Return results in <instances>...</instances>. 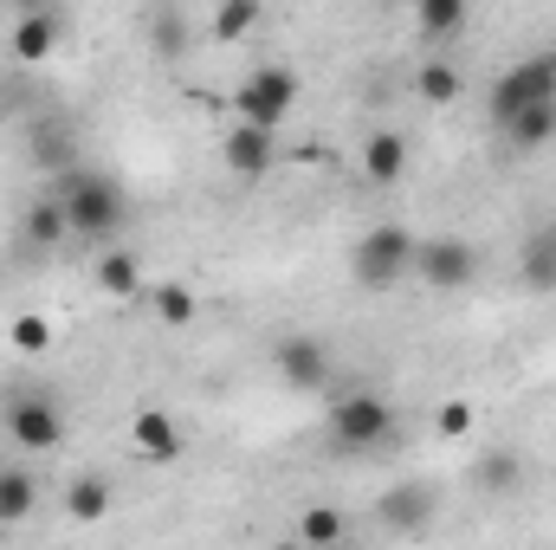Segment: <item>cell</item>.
Returning <instances> with one entry per match:
<instances>
[{"label": "cell", "instance_id": "obj_1", "mask_svg": "<svg viewBox=\"0 0 556 550\" xmlns=\"http://www.w3.org/2000/svg\"><path fill=\"white\" fill-rule=\"evenodd\" d=\"M52 195H59V208H65L72 240H98V247H111V234H124V221H130V201H124V188H117L104 168L72 162L65 175H52Z\"/></svg>", "mask_w": 556, "mask_h": 550}, {"label": "cell", "instance_id": "obj_2", "mask_svg": "<svg viewBox=\"0 0 556 550\" xmlns=\"http://www.w3.org/2000/svg\"><path fill=\"white\" fill-rule=\"evenodd\" d=\"M324 434H330L337 453H376V447H395L402 414L382 389H343L324 414Z\"/></svg>", "mask_w": 556, "mask_h": 550}, {"label": "cell", "instance_id": "obj_3", "mask_svg": "<svg viewBox=\"0 0 556 550\" xmlns=\"http://www.w3.org/2000/svg\"><path fill=\"white\" fill-rule=\"evenodd\" d=\"M408 273H415V234L395 227V221L369 227V234L350 247V278H356L363 291H395Z\"/></svg>", "mask_w": 556, "mask_h": 550}, {"label": "cell", "instance_id": "obj_4", "mask_svg": "<svg viewBox=\"0 0 556 550\" xmlns=\"http://www.w3.org/2000/svg\"><path fill=\"white\" fill-rule=\"evenodd\" d=\"M0 427L20 453H52L65 447V409L46 396V389H13L7 409H0Z\"/></svg>", "mask_w": 556, "mask_h": 550}, {"label": "cell", "instance_id": "obj_5", "mask_svg": "<svg viewBox=\"0 0 556 550\" xmlns=\"http://www.w3.org/2000/svg\"><path fill=\"white\" fill-rule=\"evenodd\" d=\"M273 370H278L285 389L317 396V389H330V376H337V350H330L324 337H311V330H291V337L273 343Z\"/></svg>", "mask_w": 556, "mask_h": 550}, {"label": "cell", "instance_id": "obj_6", "mask_svg": "<svg viewBox=\"0 0 556 550\" xmlns=\"http://www.w3.org/2000/svg\"><path fill=\"white\" fill-rule=\"evenodd\" d=\"M415 278L427 291H466L479 278V253L472 240L459 234H433V240H415Z\"/></svg>", "mask_w": 556, "mask_h": 550}, {"label": "cell", "instance_id": "obj_7", "mask_svg": "<svg viewBox=\"0 0 556 550\" xmlns=\"http://www.w3.org/2000/svg\"><path fill=\"white\" fill-rule=\"evenodd\" d=\"M233 104H240L247 124L278 130V124L291 117V104H298V72H291V65H260V72H247V85L233 91Z\"/></svg>", "mask_w": 556, "mask_h": 550}, {"label": "cell", "instance_id": "obj_8", "mask_svg": "<svg viewBox=\"0 0 556 550\" xmlns=\"http://www.w3.org/2000/svg\"><path fill=\"white\" fill-rule=\"evenodd\" d=\"M556 98V59H518L511 72H498V85H492V124L505 130L518 111H531V104H544Z\"/></svg>", "mask_w": 556, "mask_h": 550}, {"label": "cell", "instance_id": "obj_9", "mask_svg": "<svg viewBox=\"0 0 556 550\" xmlns=\"http://www.w3.org/2000/svg\"><path fill=\"white\" fill-rule=\"evenodd\" d=\"M220 162H227V175H240V182H260V175H273L278 162V130H260V124H233L227 137H220Z\"/></svg>", "mask_w": 556, "mask_h": 550}, {"label": "cell", "instance_id": "obj_10", "mask_svg": "<svg viewBox=\"0 0 556 550\" xmlns=\"http://www.w3.org/2000/svg\"><path fill=\"white\" fill-rule=\"evenodd\" d=\"M376 525L382 532H420V525H433V486H420V479L389 486L376 499Z\"/></svg>", "mask_w": 556, "mask_h": 550}, {"label": "cell", "instance_id": "obj_11", "mask_svg": "<svg viewBox=\"0 0 556 550\" xmlns=\"http://www.w3.org/2000/svg\"><path fill=\"white\" fill-rule=\"evenodd\" d=\"M130 447H137V460L149 466H168L175 453H181V427H175V414L168 409H142L130 421Z\"/></svg>", "mask_w": 556, "mask_h": 550}, {"label": "cell", "instance_id": "obj_12", "mask_svg": "<svg viewBox=\"0 0 556 550\" xmlns=\"http://www.w3.org/2000/svg\"><path fill=\"white\" fill-rule=\"evenodd\" d=\"M52 46H59V13L52 7H26L13 20V65H39V59H52Z\"/></svg>", "mask_w": 556, "mask_h": 550}, {"label": "cell", "instance_id": "obj_13", "mask_svg": "<svg viewBox=\"0 0 556 550\" xmlns=\"http://www.w3.org/2000/svg\"><path fill=\"white\" fill-rule=\"evenodd\" d=\"M65 240H72V227H65L59 195H39V201L26 208V221H20V247H26V253H52V247H65Z\"/></svg>", "mask_w": 556, "mask_h": 550}, {"label": "cell", "instance_id": "obj_14", "mask_svg": "<svg viewBox=\"0 0 556 550\" xmlns=\"http://www.w3.org/2000/svg\"><path fill=\"white\" fill-rule=\"evenodd\" d=\"M363 175H369V188H395L408 175V137L402 130H376L363 142Z\"/></svg>", "mask_w": 556, "mask_h": 550}, {"label": "cell", "instance_id": "obj_15", "mask_svg": "<svg viewBox=\"0 0 556 550\" xmlns=\"http://www.w3.org/2000/svg\"><path fill=\"white\" fill-rule=\"evenodd\" d=\"M98 291H111V298H142V291H149L130 247H104V253H98Z\"/></svg>", "mask_w": 556, "mask_h": 550}, {"label": "cell", "instance_id": "obj_16", "mask_svg": "<svg viewBox=\"0 0 556 550\" xmlns=\"http://www.w3.org/2000/svg\"><path fill=\"white\" fill-rule=\"evenodd\" d=\"M518 278H525V291L551 298L556 291V234H531V240H525V253H518Z\"/></svg>", "mask_w": 556, "mask_h": 550}, {"label": "cell", "instance_id": "obj_17", "mask_svg": "<svg viewBox=\"0 0 556 550\" xmlns=\"http://www.w3.org/2000/svg\"><path fill=\"white\" fill-rule=\"evenodd\" d=\"M415 26L427 46H446L466 33V0H415Z\"/></svg>", "mask_w": 556, "mask_h": 550}, {"label": "cell", "instance_id": "obj_18", "mask_svg": "<svg viewBox=\"0 0 556 550\" xmlns=\"http://www.w3.org/2000/svg\"><path fill=\"white\" fill-rule=\"evenodd\" d=\"M111 499H117V492H111V479H104V473H85V479H72V486H65V512H72L78 525H98V518L111 512Z\"/></svg>", "mask_w": 556, "mask_h": 550}, {"label": "cell", "instance_id": "obj_19", "mask_svg": "<svg viewBox=\"0 0 556 550\" xmlns=\"http://www.w3.org/2000/svg\"><path fill=\"white\" fill-rule=\"evenodd\" d=\"M33 505H39V479L26 466H0V525L33 518Z\"/></svg>", "mask_w": 556, "mask_h": 550}, {"label": "cell", "instance_id": "obj_20", "mask_svg": "<svg viewBox=\"0 0 556 550\" xmlns=\"http://www.w3.org/2000/svg\"><path fill=\"white\" fill-rule=\"evenodd\" d=\"M26 149H33V162L52 168V175H65V168L78 162V137H72L65 124H33V142H26Z\"/></svg>", "mask_w": 556, "mask_h": 550}, {"label": "cell", "instance_id": "obj_21", "mask_svg": "<svg viewBox=\"0 0 556 550\" xmlns=\"http://www.w3.org/2000/svg\"><path fill=\"white\" fill-rule=\"evenodd\" d=\"M149 304H155V317H162L168 330H188L194 311H201V298H194L188 285H175V278H168V285H149Z\"/></svg>", "mask_w": 556, "mask_h": 550}, {"label": "cell", "instance_id": "obj_22", "mask_svg": "<svg viewBox=\"0 0 556 550\" xmlns=\"http://www.w3.org/2000/svg\"><path fill=\"white\" fill-rule=\"evenodd\" d=\"M505 137L518 142V149H544V142L556 137V98H544V104H531V111H518V117L505 124Z\"/></svg>", "mask_w": 556, "mask_h": 550}, {"label": "cell", "instance_id": "obj_23", "mask_svg": "<svg viewBox=\"0 0 556 550\" xmlns=\"http://www.w3.org/2000/svg\"><path fill=\"white\" fill-rule=\"evenodd\" d=\"M518 479H525V460H518L511 447H492V453L479 460V486H485L492 499H505V492H518Z\"/></svg>", "mask_w": 556, "mask_h": 550}, {"label": "cell", "instance_id": "obj_24", "mask_svg": "<svg viewBox=\"0 0 556 550\" xmlns=\"http://www.w3.org/2000/svg\"><path fill=\"white\" fill-rule=\"evenodd\" d=\"M415 91L427 104H453L459 91H466V78H459V65H446V59H427L415 72Z\"/></svg>", "mask_w": 556, "mask_h": 550}, {"label": "cell", "instance_id": "obj_25", "mask_svg": "<svg viewBox=\"0 0 556 550\" xmlns=\"http://www.w3.org/2000/svg\"><path fill=\"white\" fill-rule=\"evenodd\" d=\"M350 525H343V512L337 505H304L298 512V545H337Z\"/></svg>", "mask_w": 556, "mask_h": 550}, {"label": "cell", "instance_id": "obj_26", "mask_svg": "<svg viewBox=\"0 0 556 550\" xmlns=\"http://www.w3.org/2000/svg\"><path fill=\"white\" fill-rule=\"evenodd\" d=\"M7 337H13L20 357H46V350H52V324H46L39 311H20V317L7 324Z\"/></svg>", "mask_w": 556, "mask_h": 550}, {"label": "cell", "instance_id": "obj_27", "mask_svg": "<svg viewBox=\"0 0 556 550\" xmlns=\"http://www.w3.org/2000/svg\"><path fill=\"white\" fill-rule=\"evenodd\" d=\"M260 26V0H220L214 7V39H247Z\"/></svg>", "mask_w": 556, "mask_h": 550}, {"label": "cell", "instance_id": "obj_28", "mask_svg": "<svg viewBox=\"0 0 556 550\" xmlns=\"http://www.w3.org/2000/svg\"><path fill=\"white\" fill-rule=\"evenodd\" d=\"M472 421H479V414H472L466 396H446L440 414H433V434H440V440H466V434H472Z\"/></svg>", "mask_w": 556, "mask_h": 550}, {"label": "cell", "instance_id": "obj_29", "mask_svg": "<svg viewBox=\"0 0 556 550\" xmlns=\"http://www.w3.org/2000/svg\"><path fill=\"white\" fill-rule=\"evenodd\" d=\"M551 234H556V227H551Z\"/></svg>", "mask_w": 556, "mask_h": 550}]
</instances>
